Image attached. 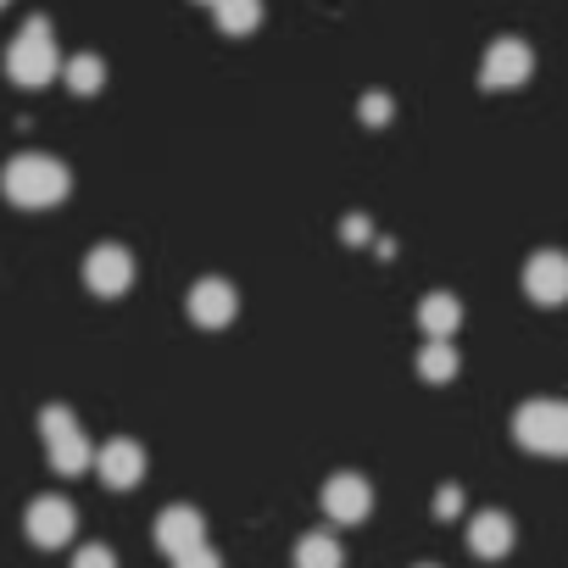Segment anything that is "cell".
<instances>
[{
  "label": "cell",
  "instance_id": "6da1fadb",
  "mask_svg": "<svg viewBox=\"0 0 568 568\" xmlns=\"http://www.w3.org/2000/svg\"><path fill=\"white\" fill-rule=\"evenodd\" d=\"M68 190H73V173L45 151H23V156H12L7 168H0V195H7L12 206H23V212H51V206L68 201Z\"/></svg>",
  "mask_w": 568,
  "mask_h": 568
},
{
  "label": "cell",
  "instance_id": "7a4b0ae2",
  "mask_svg": "<svg viewBox=\"0 0 568 568\" xmlns=\"http://www.w3.org/2000/svg\"><path fill=\"white\" fill-rule=\"evenodd\" d=\"M62 73V57H57V34L45 18L23 23V34L7 45V79L23 84V90H45L51 79Z\"/></svg>",
  "mask_w": 568,
  "mask_h": 568
},
{
  "label": "cell",
  "instance_id": "3957f363",
  "mask_svg": "<svg viewBox=\"0 0 568 568\" xmlns=\"http://www.w3.org/2000/svg\"><path fill=\"white\" fill-rule=\"evenodd\" d=\"M513 440L535 457H568V402L535 396L513 413Z\"/></svg>",
  "mask_w": 568,
  "mask_h": 568
},
{
  "label": "cell",
  "instance_id": "277c9868",
  "mask_svg": "<svg viewBox=\"0 0 568 568\" xmlns=\"http://www.w3.org/2000/svg\"><path fill=\"white\" fill-rule=\"evenodd\" d=\"M40 440H45V457H51L57 474H84V468L95 463L90 435L79 429V418H73L68 407H45V413H40Z\"/></svg>",
  "mask_w": 568,
  "mask_h": 568
},
{
  "label": "cell",
  "instance_id": "5b68a950",
  "mask_svg": "<svg viewBox=\"0 0 568 568\" xmlns=\"http://www.w3.org/2000/svg\"><path fill=\"white\" fill-rule=\"evenodd\" d=\"M535 73V51L524 45V40H490V51H485V62H479V84L485 90H518L524 79Z\"/></svg>",
  "mask_w": 568,
  "mask_h": 568
},
{
  "label": "cell",
  "instance_id": "8992f818",
  "mask_svg": "<svg viewBox=\"0 0 568 568\" xmlns=\"http://www.w3.org/2000/svg\"><path fill=\"white\" fill-rule=\"evenodd\" d=\"M23 529H29V540H34V546L57 551V546H68V540H73L79 513H73V501H68V496H40V501H29Z\"/></svg>",
  "mask_w": 568,
  "mask_h": 568
},
{
  "label": "cell",
  "instance_id": "52a82bcc",
  "mask_svg": "<svg viewBox=\"0 0 568 568\" xmlns=\"http://www.w3.org/2000/svg\"><path fill=\"white\" fill-rule=\"evenodd\" d=\"M524 296L535 307H562L568 302V256L562 251H535L524 262Z\"/></svg>",
  "mask_w": 568,
  "mask_h": 568
},
{
  "label": "cell",
  "instance_id": "ba28073f",
  "mask_svg": "<svg viewBox=\"0 0 568 568\" xmlns=\"http://www.w3.org/2000/svg\"><path fill=\"white\" fill-rule=\"evenodd\" d=\"M84 284H90V291L95 296H123L129 291V284H134V251H123V245H95L90 256H84Z\"/></svg>",
  "mask_w": 568,
  "mask_h": 568
},
{
  "label": "cell",
  "instance_id": "9c48e42d",
  "mask_svg": "<svg viewBox=\"0 0 568 568\" xmlns=\"http://www.w3.org/2000/svg\"><path fill=\"white\" fill-rule=\"evenodd\" d=\"M95 474L106 490H134L145 479V446L129 440V435H112L101 452H95Z\"/></svg>",
  "mask_w": 568,
  "mask_h": 568
},
{
  "label": "cell",
  "instance_id": "30bf717a",
  "mask_svg": "<svg viewBox=\"0 0 568 568\" xmlns=\"http://www.w3.org/2000/svg\"><path fill=\"white\" fill-rule=\"evenodd\" d=\"M324 513H329V524L357 529V524L374 513V485H368L363 474H329V485H324Z\"/></svg>",
  "mask_w": 568,
  "mask_h": 568
},
{
  "label": "cell",
  "instance_id": "8fae6325",
  "mask_svg": "<svg viewBox=\"0 0 568 568\" xmlns=\"http://www.w3.org/2000/svg\"><path fill=\"white\" fill-rule=\"evenodd\" d=\"M184 307H190V318H195L201 329H223V324H234L240 296H234V284H223V278H201V284H190Z\"/></svg>",
  "mask_w": 568,
  "mask_h": 568
},
{
  "label": "cell",
  "instance_id": "7c38bea8",
  "mask_svg": "<svg viewBox=\"0 0 568 568\" xmlns=\"http://www.w3.org/2000/svg\"><path fill=\"white\" fill-rule=\"evenodd\" d=\"M156 546H162L168 557H184V551L206 546V518H201L195 507H162V513H156Z\"/></svg>",
  "mask_w": 568,
  "mask_h": 568
},
{
  "label": "cell",
  "instance_id": "4fadbf2b",
  "mask_svg": "<svg viewBox=\"0 0 568 568\" xmlns=\"http://www.w3.org/2000/svg\"><path fill=\"white\" fill-rule=\"evenodd\" d=\"M468 551L474 557H507L513 551V518L507 513H474L468 518Z\"/></svg>",
  "mask_w": 568,
  "mask_h": 568
},
{
  "label": "cell",
  "instance_id": "5bb4252c",
  "mask_svg": "<svg viewBox=\"0 0 568 568\" xmlns=\"http://www.w3.org/2000/svg\"><path fill=\"white\" fill-rule=\"evenodd\" d=\"M418 324H424V335H429V341H452V335H457V324H463V307H457V296H446V291H429V296L418 302Z\"/></svg>",
  "mask_w": 568,
  "mask_h": 568
},
{
  "label": "cell",
  "instance_id": "9a60e30c",
  "mask_svg": "<svg viewBox=\"0 0 568 568\" xmlns=\"http://www.w3.org/2000/svg\"><path fill=\"white\" fill-rule=\"evenodd\" d=\"M341 562H346V551L329 529H307L296 540V568H341Z\"/></svg>",
  "mask_w": 568,
  "mask_h": 568
},
{
  "label": "cell",
  "instance_id": "2e32d148",
  "mask_svg": "<svg viewBox=\"0 0 568 568\" xmlns=\"http://www.w3.org/2000/svg\"><path fill=\"white\" fill-rule=\"evenodd\" d=\"M62 79H68L73 95H101V84H106V62L90 57V51H84V57H68V62H62Z\"/></svg>",
  "mask_w": 568,
  "mask_h": 568
},
{
  "label": "cell",
  "instance_id": "e0dca14e",
  "mask_svg": "<svg viewBox=\"0 0 568 568\" xmlns=\"http://www.w3.org/2000/svg\"><path fill=\"white\" fill-rule=\"evenodd\" d=\"M212 23H217L223 34H251V29L262 23V0H217Z\"/></svg>",
  "mask_w": 568,
  "mask_h": 568
},
{
  "label": "cell",
  "instance_id": "ac0fdd59",
  "mask_svg": "<svg viewBox=\"0 0 568 568\" xmlns=\"http://www.w3.org/2000/svg\"><path fill=\"white\" fill-rule=\"evenodd\" d=\"M418 374H424L429 385L457 379V346H452V341H429V346L418 352Z\"/></svg>",
  "mask_w": 568,
  "mask_h": 568
},
{
  "label": "cell",
  "instance_id": "d6986e66",
  "mask_svg": "<svg viewBox=\"0 0 568 568\" xmlns=\"http://www.w3.org/2000/svg\"><path fill=\"white\" fill-rule=\"evenodd\" d=\"M357 118H363L368 129H385V123H390V95H379V90L363 95V101H357Z\"/></svg>",
  "mask_w": 568,
  "mask_h": 568
},
{
  "label": "cell",
  "instance_id": "ffe728a7",
  "mask_svg": "<svg viewBox=\"0 0 568 568\" xmlns=\"http://www.w3.org/2000/svg\"><path fill=\"white\" fill-rule=\"evenodd\" d=\"M73 568H118V557H112V546L90 540V546H79V551H73Z\"/></svg>",
  "mask_w": 568,
  "mask_h": 568
},
{
  "label": "cell",
  "instance_id": "44dd1931",
  "mask_svg": "<svg viewBox=\"0 0 568 568\" xmlns=\"http://www.w3.org/2000/svg\"><path fill=\"white\" fill-rule=\"evenodd\" d=\"M463 513V490L457 485H440L435 490V518H457Z\"/></svg>",
  "mask_w": 568,
  "mask_h": 568
},
{
  "label": "cell",
  "instance_id": "7402d4cb",
  "mask_svg": "<svg viewBox=\"0 0 568 568\" xmlns=\"http://www.w3.org/2000/svg\"><path fill=\"white\" fill-rule=\"evenodd\" d=\"M173 568H223V557H217L212 546H195V551H184V557H173Z\"/></svg>",
  "mask_w": 568,
  "mask_h": 568
},
{
  "label": "cell",
  "instance_id": "603a6c76",
  "mask_svg": "<svg viewBox=\"0 0 568 568\" xmlns=\"http://www.w3.org/2000/svg\"><path fill=\"white\" fill-rule=\"evenodd\" d=\"M341 234H346V240H352V245H363V240H368V234H374V229H368V217H363V212H352V217H346V229H341Z\"/></svg>",
  "mask_w": 568,
  "mask_h": 568
},
{
  "label": "cell",
  "instance_id": "cb8c5ba5",
  "mask_svg": "<svg viewBox=\"0 0 568 568\" xmlns=\"http://www.w3.org/2000/svg\"><path fill=\"white\" fill-rule=\"evenodd\" d=\"M418 568H435V562H418Z\"/></svg>",
  "mask_w": 568,
  "mask_h": 568
},
{
  "label": "cell",
  "instance_id": "d4e9b609",
  "mask_svg": "<svg viewBox=\"0 0 568 568\" xmlns=\"http://www.w3.org/2000/svg\"><path fill=\"white\" fill-rule=\"evenodd\" d=\"M206 7H217V0H206Z\"/></svg>",
  "mask_w": 568,
  "mask_h": 568
},
{
  "label": "cell",
  "instance_id": "484cf974",
  "mask_svg": "<svg viewBox=\"0 0 568 568\" xmlns=\"http://www.w3.org/2000/svg\"><path fill=\"white\" fill-rule=\"evenodd\" d=\"M0 7H7V0H0Z\"/></svg>",
  "mask_w": 568,
  "mask_h": 568
}]
</instances>
